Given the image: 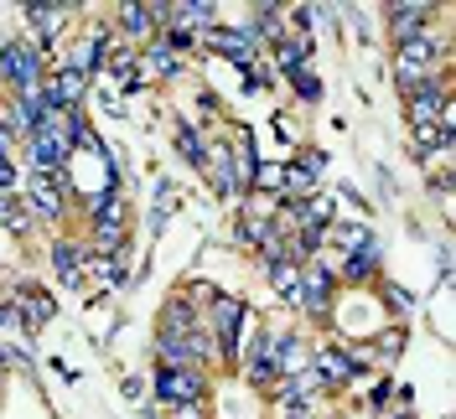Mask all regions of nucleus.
Returning a JSON list of instances; mask_svg holds the SVG:
<instances>
[{
    "label": "nucleus",
    "mask_w": 456,
    "mask_h": 419,
    "mask_svg": "<svg viewBox=\"0 0 456 419\" xmlns=\"http://www.w3.org/2000/svg\"><path fill=\"white\" fill-rule=\"evenodd\" d=\"M384 301L395 316H410V290H399V285H384Z\"/></svg>",
    "instance_id": "29"
},
{
    "label": "nucleus",
    "mask_w": 456,
    "mask_h": 419,
    "mask_svg": "<svg viewBox=\"0 0 456 419\" xmlns=\"http://www.w3.org/2000/svg\"><path fill=\"white\" fill-rule=\"evenodd\" d=\"M0 192H16V166L11 161H0Z\"/></svg>",
    "instance_id": "32"
},
{
    "label": "nucleus",
    "mask_w": 456,
    "mask_h": 419,
    "mask_svg": "<svg viewBox=\"0 0 456 419\" xmlns=\"http://www.w3.org/2000/svg\"><path fill=\"white\" fill-rule=\"evenodd\" d=\"M62 187H68V171H62V176H42V171H31V181H27L31 218L57 223V218H62Z\"/></svg>",
    "instance_id": "10"
},
{
    "label": "nucleus",
    "mask_w": 456,
    "mask_h": 419,
    "mask_svg": "<svg viewBox=\"0 0 456 419\" xmlns=\"http://www.w3.org/2000/svg\"><path fill=\"white\" fill-rule=\"evenodd\" d=\"M379 264H384V249H379V238H373L369 249L347 254V259H338V270L347 285H369V279H379Z\"/></svg>",
    "instance_id": "16"
},
{
    "label": "nucleus",
    "mask_w": 456,
    "mask_h": 419,
    "mask_svg": "<svg viewBox=\"0 0 456 419\" xmlns=\"http://www.w3.org/2000/svg\"><path fill=\"white\" fill-rule=\"evenodd\" d=\"M11 306H16V321H27V332H42V326H47V321H53V295H42V290H21V301H11Z\"/></svg>",
    "instance_id": "18"
},
{
    "label": "nucleus",
    "mask_w": 456,
    "mask_h": 419,
    "mask_svg": "<svg viewBox=\"0 0 456 419\" xmlns=\"http://www.w3.org/2000/svg\"><path fill=\"white\" fill-rule=\"evenodd\" d=\"M290 166H301L306 176H316V181H322V171H327V156H322V150H301Z\"/></svg>",
    "instance_id": "26"
},
{
    "label": "nucleus",
    "mask_w": 456,
    "mask_h": 419,
    "mask_svg": "<svg viewBox=\"0 0 456 419\" xmlns=\"http://www.w3.org/2000/svg\"><path fill=\"white\" fill-rule=\"evenodd\" d=\"M441 68H446V47L436 42V36H415V42H399V52H395V78L399 88L410 93V88H420V84H436L441 78Z\"/></svg>",
    "instance_id": "1"
},
{
    "label": "nucleus",
    "mask_w": 456,
    "mask_h": 419,
    "mask_svg": "<svg viewBox=\"0 0 456 419\" xmlns=\"http://www.w3.org/2000/svg\"><path fill=\"white\" fill-rule=\"evenodd\" d=\"M88 223H94L88 249L99 254V259H110V254L125 249V192L110 187V192L94 197V202H88Z\"/></svg>",
    "instance_id": "2"
},
{
    "label": "nucleus",
    "mask_w": 456,
    "mask_h": 419,
    "mask_svg": "<svg viewBox=\"0 0 456 419\" xmlns=\"http://www.w3.org/2000/svg\"><path fill=\"white\" fill-rule=\"evenodd\" d=\"M384 16H389L384 27H389L395 42H415V36H426L430 31V5H389Z\"/></svg>",
    "instance_id": "14"
},
{
    "label": "nucleus",
    "mask_w": 456,
    "mask_h": 419,
    "mask_svg": "<svg viewBox=\"0 0 456 419\" xmlns=\"http://www.w3.org/2000/svg\"><path fill=\"white\" fill-rule=\"evenodd\" d=\"M11 150H16V130L0 125V161H11Z\"/></svg>",
    "instance_id": "31"
},
{
    "label": "nucleus",
    "mask_w": 456,
    "mask_h": 419,
    "mask_svg": "<svg viewBox=\"0 0 456 419\" xmlns=\"http://www.w3.org/2000/svg\"><path fill=\"white\" fill-rule=\"evenodd\" d=\"M290 84H296V93L312 104V99H322V84H316V73L312 68H301V73H290Z\"/></svg>",
    "instance_id": "25"
},
{
    "label": "nucleus",
    "mask_w": 456,
    "mask_h": 419,
    "mask_svg": "<svg viewBox=\"0 0 456 419\" xmlns=\"http://www.w3.org/2000/svg\"><path fill=\"white\" fill-rule=\"evenodd\" d=\"M332 259H306L301 264V306L312 310L316 321H327V306H332Z\"/></svg>",
    "instance_id": "6"
},
{
    "label": "nucleus",
    "mask_w": 456,
    "mask_h": 419,
    "mask_svg": "<svg viewBox=\"0 0 456 419\" xmlns=\"http://www.w3.org/2000/svg\"><path fill=\"white\" fill-rule=\"evenodd\" d=\"M202 47H208V52H218V57H228L239 73L259 62V47H255V42H249L239 27H213V31H202Z\"/></svg>",
    "instance_id": "7"
},
{
    "label": "nucleus",
    "mask_w": 456,
    "mask_h": 419,
    "mask_svg": "<svg viewBox=\"0 0 456 419\" xmlns=\"http://www.w3.org/2000/svg\"><path fill=\"white\" fill-rule=\"evenodd\" d=\"M176 150H182V161L187 166L202 171V156H208V135H202L192 119H176Z\"/></svg>",
    "instance_id": "22"
},
{
    "label": "nucleus",
    "mask_w": 456,
    "mask_h": 419,
    "mask_svg": "<svg viewBox=\"0 0 456 419\" xmlns=\"http://www.w3.org/2000/svg\"><path fill=\"white\" fill-rule=\"evenodd\" d=\"M11 321H16V306H11V301H0V326H11Z\"/></svg>",
    "instance_id": "33"
},
{
    "label": "nucleus",
    "mask_w": 456,
    "mask_h": 419,
    "mask_svg": "<svg viewBox=\"0 0 456 419\" xmlns=\"http://www.w3.org/2000/svg\"><path fill=\"white\" fill-rule=\"evenodd\" d=\"M202 332L213 336V347H218V358H224V363H239L244 301H233V295H218V301H213V310H208V321H202Z\"/></svg>",
    "instance_id": "4"
},
{
    "label": "nucleus",
    "mask_w": 456,
    "mask_h": 419,
    "mask_svg": "<svg viewBox=\"0 0 456 419\" xmlns=\"http://www.w3.org/2000/svg\"><path fill=\"white\" fill-rule=\"evenodd\" d=\"M270 285H275V295H281L285 306H301V264L296 259L270 264Z\"/></svg>",
    "instance_id": "21"
},
{
    "label": "nucleus",
    "mask_w": 456,
    "mask_h": 419,
    "mask_svg": "<svg viewBox=\"0 0 456 419\" xmlns=\"http://www.w3.org/2000/svg\"><path fill=\"white\" fill-rule=\"evenodd\" d=\"M68 16H73V5H27V27H31L27 42H37L47 52V42H57V31H62Z\"/></svg>",
    "instance_id": "13"
},
{
    "label": "nucleus",
    "mask_w": 456,
    "mask_h": 419,
    "mask_svg": "<svg viewBox=\"0 0 456 419\" xmlns=\"http://www.w3.org/2000/svg\"><path fill=\"white\" fill-rule=\"evenodd\" d=\"M0 78L16 88V93L42 88V78H47V52L37 42H5L0 47Z\"/></svg>",
    "instance_id": "3"
},
{
    "label": "nucleus",
    "mask_w": 456,
    "mask_h": 419,
    "mask_svg": "<svg viewBox=\"0 0 456 419\" xmlns=\"http://www.w3.org/2000/svg\"><path fill=\"white\" fill-rule=\"evenodd\" d=\"M198 326H202V321H198V310L187 306V301H171L167 316H161V336H167V342H187Z\"/></svg>",
    "instance_id": "19"
},
{
    "label": "nucleus",
    "mask_w": 456,
    "mask_h": 419,
    "mask_svg": "<svg viewBox=\"0 0 456 419\" xmlns=\"http://www.w3.org/2000/svg\"><path fill=\"white\" fill-rule=\"evenodd\" d=\"M399 352H404V332H384V342H379V358H384V363H395Z\"/></svg>",
    "instance_id": "27"
},
{
    "label": "nucleus",
    "mask_w": 456,
    "mask_h": 419,
    "mask_svg": "<svg viewBox=\"0 0 456 419\" xmlns=\"http://www.w3.org/2000/svg\"><path fill=\"white\" fill-rule=\"evenodd\" d=\"M78 264H84V244H73V238L53 244V270L68 279V285H78Z\"/></svg>",
    "instance_id": "23"
},
{
    "label": "nucleus",
    "mask_w": 456,
    "mask_h": 419,
    "mask_svg": "<svg viewBox=\"0 0 456 419\" xmlns=\"http://www.w3.org/2000/svg\"><path fill=\"white\" fill-rule=\"evenodd\" d=\"M176 68H182V57H176V47L161 42V36L135 57V78H141V84H145V78H176Z\"/></svg>",
    "instance_id": "15"
},
{
    "label": "nucleus",
    "mask_w": 456,
    "mask_h": 419,
    "mask_svg": "<svg viewBox=\"0 0 456 419\" xmlns=\"http://www.w3.org/2000/svg\"><path fill=\"white\" fill-rule=\"evenodd\" d=\"M327 244H338L342 259H347V254H358L373 244V228L369 223H327Z\"/></svg>",
    "instance_id": "20"
},
{
    "label": "nucleus",
    "mask_w": 456,
    "mask_h": 419,
    "mask_svg": "<svg viewBox=\"0 0 456 419\" xmlns=\"http://www.w3.org/2000/svg\"><path fill=\"white\" fill-rule=\"evenodd\" d=\"M224 150H228V166H233V187H239V192H244V187H255V166H259V161H255V135L239 125V130L224 140Z\"/></svg>",
    "instance_id": "11"
},
{
    "label": "nucleus",
    "mask_w": 456,
    "mask_h": 419,
    "mask_svg": "<svg viewBox=\"0 0 456 419\" xmlns=\"http://www.w3.org/2000/svg\"><path fill=\"white\" fill-rule=\"evenodd\" d=\"M389 389H395L389 378H379V383L369 389V404H373V409H384V404H389Z\"/></svg>",
    "instance_id": "30"
},
{
    "label": "nucleus",
    "mask_w": 456,
    "mask_h": 419,
    "mask_svg": "<svg viewBox=\"0 0 456 419\" xmlns=\"http://www.w3.org/2000/svg\"><path fill=\"white\" fill-rule=\"evenodd\" d=\"M395 419H410V415H395Z\"/></svg>",
    "instance_id": "34"
},
{
    "label": "nucleus",
    "mask_w": 456,
    "mask_h": 419,
    "mask_svg": "<svg viewBox=\"0 0 456 419\" xmlns=\"http://www.w3.org/2000/svg\"><path fill=\"white\" fill-rule=\"evenodd\" d=\"M104 52H110V27H88V36L73 47V52L57 57V68H68V73H84L88 84H94V73L104 68Z\"/></svg>",
    "instance_id": "8"
},
{
    "label": "nucleus",
    "mask_w": 456,
    "mask_h": 419,
    "mask_svg": "<svg viewBox=\"0 0 456 419\" xmlns=\"http://www.w3.org/2000/svg\"><path fill=\"white\" fill-rule=\"evenodd\" d=\"M114 27L125 31L130 42H151V36H156V27H151V5H145V0H125V5L114 11Z\"/></svg>",
    "instance_id": "17"
},
{
    "label": "nucleus",
    "mask_w": 456,
    "mask_h": 419,
    "mask_svg": "<svg viewBox=\"0 0 456 419\" xmlns=\"http://www.w3.org/2000/svg\"><path fill=\"white\" fill-rule=\"evenodd\" d=\"M202 393H208V378H202L198 367H156V399H161V409H171V404H202Z\"/></svg>",
    "instance_id": "5"
},
{
    "label": "nucleus",
    "mask_w": 456,
    "mask_h": 419,
    "mask_svg": "<svg viewBox=\"0 0 456 419\" xmlns=\"http://www.w3.org/2000/svg\"><path fill=\"white\" fill-rule=\"evenodd\" d=\"M316 373H322V383H353L358 373H363V363L347 352V347H316Z\"/></svg>",
    "instance_id": "12"
},
{
    "label": "nucleus",
    "mask_w": 456,
    "mask_h": 419,
    "mask_svg": "<svg viewBox=\"0 0 456 419\" xmlns=\"http://www.w3.org/2000/svg\"><path fill=\"white\" fill-rule=\"evenodd\" d=\"M99 275H104V279H114V285H125V279H130V275H125V259H119V254H110V259H99Z\"/></svg>",
    "instance_id": "28"
},
{
    "label": "nucleus",
    "mask_w": 456,
    "mask_h": 419,
    "mask_svg": "<svg viewBox=\"0 0 456 419\" xmlns=\"http://www.w3.org/2000/svg\"><path fill=\"white\" fill-rule=\"evenodd\" d=\"M452 104V88H446V73L436 78V84H420L404 93V109H410V125H436L441 109Z\"/></svg>",
    "instance_id": "9"
},
{
    "label": "nucleus",
    "mask_w": 456,
    "mask_h": 419,
    "mask_svg": "<svg viewBox=\"0 0 456 419\" xmlns=\"http://www.w3.org/2000/svg\"><path fill=\"white\" fill-rule=\"evenodd\" d=\"M0 223L11 228V233H27L31 228V207H21L16 192H0Z\"/></svg>",
    "instance_id": "24"
}]
</instances>
